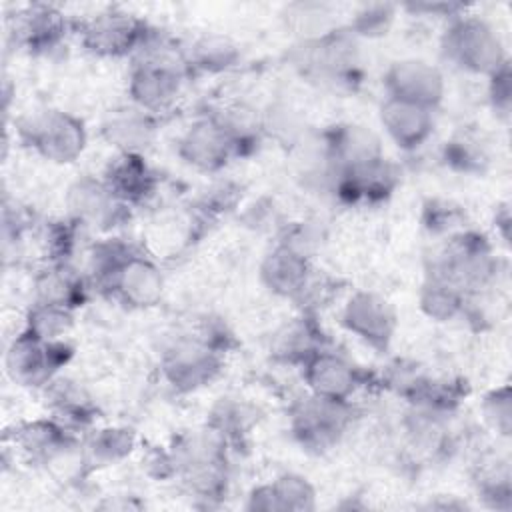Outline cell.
<instances>
[{
    "label": "cell",
    "mask_w": 512,
    "mask_h": 512,
    "mask_svg": "<svg viewBox=\"0 0 512 512\" xmlns=\"http://www.w3.org/2000/svg\"><path fill=\"white\" fill-rule=\"evenodd\" d=\"M428 276L442 278L468 296L496 280L498 258L484 234L460 230L450 234L442 250L434 254Z\"/></svg>",
    "instance_id": "1"
},
{
    "label": "cell",
    "mask_w": 512,
    "mask_h": 512,
    "mask_svg": "<svg viewBox=\"0 0 512 512\" xmlns=\"http://www.w3.org/2000/svg\"><path fill=\"white\" fill-rule=\"evenodd\" d=\"M294 62L304 76L334 88H354L362 78L360 44L346 26L300 40Z\"/></svg>",
    "instance_id": "2"
},
{
    "label": "cell",
    "mask_w": 512,
    "mask_h": 512,
    "mask_svg": "<svg viewBox=\"0 0 512 512\" xmlns=\"http://www.w3.org/2000/svg\"><path fill=\"white\" fill-rule=\"evenodd\" d=\"M440 46L450 64L472 74L492 76L508 62L498 32L480 16L466 12L448 20Z\"/></svg>",
    "instance_id": "3"
},
{
    "label": "cell",
    "mask_w": 512,
    "mask_h": 512,
    "mask_svg": "<svg viewBox=\"0 0 512 512\" xmlns=\"http://www.w3.org/2000/svg\"><path fill=\"white\" fill-rule=\"evenodd\" d=\"M18 138L44 160L70 164L82 156L88 144L84 122L62 110H34L16 122Z\"/></svg>",
    "instance_id": "4"
},
{
    "label": "cell",
    "mask_w": 512,
    "mask_h": 512,
    "mask_svg": "<svg viewBox=\"0 0 512 512\" xmlns=\"http://www.w3.org/2000/svg\"><path fill=\"white\" fill-rule=\"evenodd\" d=\"M224 352L196 334L176 336L160 354V372L176 392H194L210 384L222 370Z\"/></svg>",
    "instance_id": "5"
},
{
    "label": "cell",
    "mask_w": 512,
    "mask_h": 512,
    "mask_svg": "<svg viewBox=\"0 0 512 512\" xmlns=\"http://www.w3.org/2000/svg\"><path fill=\"white\" fill-rule=\"evenodd\" d=\"M352 400H330L306 394L290 408V430L294 438L314 452H324L340 442L352 426Z\"/></svg>",
    "instance_id": "6"
},
{
    "label": "cell",
    "mask_w": 512,
    "mask_h": 512,
    "mask_svg": "<svg viewBox=\"0 0 512 512\" xmlns=\"http://www.w3.org/2000/svg\"><path fill=\"white\" fill-rule=\"evenodd\" d=\"M150 30L146 20L120 8L102 10L78 24L82 46L102 58H134Z\"/></svg>",
    "instance_id": "7"
},
{
    "label": "cell",
    "mask_w": 512,
    "mask_h": 512,
    "mask_svg": "<svg viewBox=\"0 0 512 512\" xmlns=\"http://www.w3.org/2000/svg\"><path fill=\"white\" fill-rule=\"evenodd\" d=\"M72 348L64 340H42L22 330L8 346L4 366L8 376L28 388H44L70 360Z\"/></svg>",
    "instance_id": "8"
},
{
    "label": "cell",
    "mask_w": 512,
    "mask_h": 512,
    "mask_svg": "<svg viewBox=\"0 0 512 512\" xmlns=\"http://www.w3.org/2000/svg\"><path fill=\"white\" fill-rule=\"evenodd\" d=\"M70 218L82 228L110 232L130 218V206L124 204L100 178H78L66 194Z\"/></svg>",
    "instance_id": "9"
},
{
    "label": "cell",
    "mask_w": 512,
    "mask_h": 512,
    "mask_svg": "<svg viewBox=\"0 0 512 512\" xmlns=\"http://www.w3.org/2000/svg\"><path fill=\"white\" fill-rule=\"evenodd\" d=\"M386 98L410 102L436 110L446 94V82L440 68L422 58H402L384 72Z\"/></svg>",
    "instance_id": "10"
},
{
    "label": "cell",
    "mask_w": 512,
    "mask_h": 512,
    "mask_svg": "<svg viewBox=\"0 0 512 512\" xmlns=\"http://www.w3.org/2000/svg\"><path fill=\"white\" fill-rule=\"evenodd\" d=\"M342 324L366 346L384 352L394 338L398 318L386 298L376 292L356 290L344 304Z\"/></svg>",
    "instance_id": "11"
},
{
    "label": "cell",
    "mask_w": 512,
    "mask_h": 512,
    "mask_svg": "<svg viewBox=\"0 0 512 512\" xmlns=\"http://www.w3.org/2000/svg\"><path fill=\"white\" fill-rule=\"evenodd\" d=\"M176 154L184 164L200 172H218L232 158H238L230 136L212 112L184 130L176 142Z\"/></svg>",
    "instance_id": "12"
},
{
    "label": "cell",
    "mask_w": 512,
    "mask_h": 512,
    "mask_svg": "<svg viewBox=\"0 0 512 512\" xmlns=\"http://www.w3.org/2000/svg\"><path fill=\"white\" fill-rule=\"evenodd\" d=\"M302 376L310 394L330 400H352L358 388L364 386V372L328 346L302 364Z\"/></svg>",
    "instance_id": "13"
},
{
    "label": "cell",
    "mask_w": 512,
    "mask_h": 512,
    "mask_svg": "<svg viewBox=\"0 0 512 512\" xmlns=\"http://www.w3.org/2000/svg\"><path fill=\"white\" fill-rule=\"evenodd\" d=\"M162 290L164 278L160 268L140 250H134L120 264L102 292L128 308H150L160 300Z\"/></svg>",
    "instance_id": "14"
},
{
    "label": "cell",
    "mask_w": 512,
    "mask_h": 512,
    "mask_svg": "<svg viewBox=\"0 0 512 512\" xmlns=\"http://www.w3.org/2000/svg\"><path fill=\"white\" fill-rule=\"evenodd\" d=\"M322 158L332 170H346L384 158V150L374 130L362 124H336L322 134Z\"/></svg>",
    "instance_id": "15"
},
{
    "label": "cell",
    "mask_w": 512,
    "mask_h": 512,
    "mask_svg": "<svg viewBox=\"0 0 512 512\" xmlns=\"http://www.w3.org/2000/svg\"><path fill=\"white\" fill-rule=\"evenodd\" d=\"M68 34L66 16L52 4H26L10 18L14 42L34 54L54 50Z\"/></svg>",
    "instance_id": "16"
},
{
    "label": "cell",
    "mask_w": 512,
    "mask_h": 512,
    "mask_svg": "<svg viewBox=\"0 0 512 512\" xmlns=\"http://www.w3.org/2000/svg\"><path fill=\"white\" fill-rule=\"evenodd\" d=\"M398 184V172L396 166L390 164L384 158L356 166L346 170H332V192L348 202V204H360V202H380L386 200Z\"/></svg>",
    "instance_id": "17"
},
{
    "label": "cell",
    "mask_w": 512,
    "mask_h": 512,
    "mask_svg": "<svg viewBox=\"0 0 512 512\" xmlns=\"http://www.w3.org/2000/svg\"><path fill=\"white\" fill-rule=\"evenodd\" d=\"M260 278L272 294L298 300L312 278L310 256L278 240L260 264Z\"/></svg>",
    "instance_id": "18"
},
{
    "label": "cell",
    "mask_w": 512,
    "mask_h": 512,
    "mask_svg": "<svg viewBox=\"0 0 512 512\" xmlns=\"http://www.w3.org/2000/svg\"><path fill=\"white\" fill-rule=\"evenodd\" d=\"M12 442L30 460L40 464H54L70 456L76 448L74 436L56 418H42L20 424L12 432Z\"/></svg>",
    "instance_id": "19"
},
{
    "label": "cell",
    "mask_w": 512,
    "mask_h": 512,
    "mask_svg": "<svg viewBox=\"0 0 512 512\" xmlns=\"http://www.w3.org/2000/svg\"><path fill=\"white\" fill-rule=\"evenodd\" d=\"M380 124L398 148L412 152L432 136L434 110L386 98L380 106Z\"/></svg>",
    "instance_id": "20"
},
{
    "label": "cell",
    "mask_w": 512,
    "mask_h": 512,
    "mask_svg": "<svg viewBox=\"0 0 512 512\" xmlns=\"http://www.w3.org/2000/svg\"><path fill=\"white\" fill-rule=\"evenodd\" d=\"M102 180L130 208L150 200L158 188V176L142 154H118Z\"/></svg>",
    "instance_id": "21"
},
{
    "label": "cell",
    "mask_w": 512,
    "mask_h": 512,
    "mask_svg": "<svg viewBox=\"0 0 512 512\" xmlns=\"http://www.w3.org/2000/svg\"><path fill=\"white\" fill-rule=\"evenodd\" d=\"M158 118L142 108L126 106L110 112L102 122V138L118 150V154H142L154 140Z\"/></svg>",
    "instance_id": "22"
},
{
    "label": "cell",
    "mask_w": 512,
    "mask_h": 512,
    "mask_svg": "<svg viewBox=\"0 0 512 512\" xmlns=\"http://www.w3.org/2000/svg\"><path fill=\"white\" fill-rule=\"evenodd\" d=\"M34 294L36 302L76 312L88 298V280L70 262H46L34 278Z\"/></svg>",
    "instance_id": "23"
},
{
    "label": "cell",
    "mask_w": 512,
    "mask_h": 512,
    "mask_svg": "<svg viewBox=\"0 0 512 512\" xmlns=\"http://www.w3.org/2000/svg\"><path fill=\"white\" fill-rule=\"evenodd\" d=\"M314 496L316 492L308 478L294 472H286L278 476L274 482L254 488L250 494L248 508L266 512L312 510L316 506Z\"/></svg>",
    "instance_id": "24"
},
{
    "label": "cell",
    "mask_w": 512,
    "mask_h": 512,
    "mask_svg": "<svg viewBox=\"0 0 512 512\" xmlns=\"http://www.w3.org/2000/svg\"><path fill=\"white\" fill-rule=\"evenodd\" d=\"M326 346V338L310 314L284 324L272 338L270 352L278 362L302 366L312 354Z\"/></svg>",
    "instance_id": "25"
},
{
    "label": "cell",
    "mask_w": 512,
    "mask_h": 512,
    "mask_svg": "<svg viewBox=\"0 0 512 512\" xmlns=\"http://www.w3.org/2000/svg\"><path fill=\"white\" fill-rule=\"evenodd\" d=\"M186 62L192 72L202 74H222L240 64V46L224 34H202L188 48H184Z\"/></svg>",
    "instance_id": "26"
},
{
    "label": "cell",
    "mask_w": 512,
    "mask_h": 512,
    "mask_svg": "<svg viewBox=\"0 0 512 512\" xmlns=\"http://www.w3.org/2000/svg\"><path fill=\"white\" fill-rule=\"evenodd\" d=\"M44 392L54 412V418L60 420L64 426H84L94 420L96 408L86 390L78 382L64 376H56L44 386Z\"/></svg>",
    "instance_id": "27"
},
{
    "label": "cell",
    "mask_w": 512,
    "mask_h": 512,
    "mask_svg": "<svg viewBox=\"0 0 512 512\" xmlns=\"http://www.w3.org/2000/svg\"><path fill=\"white\" fill-rule=\"evenodd\" d=\"M212 114L230 136L238 156L250 154L264 136L262 114L244 102L228 104Z\"/></svg>",
    "instance_id": "28"
},
{
    "label": "cell",
    "mask_w": 512,
    "mask_h": 512,
    "mask_svg": "<svg viewBox=\"0 0 512 512\" xmlns=\"http://www.w3.org/2000/svg\"><path fill=\"white\" fill-rule=\"evenodd\" d=\"M466 294L454 284L428 276L420 290V308L434 322H448L464 314Z\"/></svg>",
    "instance_id": "29"
},
{
    "label": "cell",
    "mask_w": 512,
    "mask_h": 512,
    "mask_svg": "<svg viewBox=\"0 0 512 512\" xmlns=\"http://www.w3.org/2000/svg\"><path fill=\"white\" fill-rule=\"evenodd\" d=\"M444 160L450 168L464 174H478L488 164L490 156L484 140L470 130L456 132L444 146Z\"/></svg>",
    "instance_id": "30"
},
{
    "label": "cell",
    "mask_w": 512,
    "mask_h": 512,
    "mask_svg": "<svg viewBox=\"0 0 512 512\" xmlns=\"http://www.w3.org/2000/svg\"><path fill=\"white\" fill-rule=\"evenodd\" d=\"M74 324V310L36 302L30 306L26 314V326L30 334L42 338V340H62L64 334L70 332Z\"/></svg>",
    "instance_id": "31"
},
{
    "label": "cell",
    "mask_w": 512,
    "mask_h": 512,
    "mask_svg": "<svg viewBox=\"0 0 512 512\" xmlns=\"http://www.w3.org/2000/svg\"><path fill=\"white\" fill-rule=\"evenodd\" d=\"M136 446V436L126 426L98 430L88 442V456L100 464H112L126 458Z\"/></svg>",
    "instance_id": "32"
},
{
    "label": "cell",
    "mask_w": 512,
    "mask_h": 512,
    "mask_svg": "<svg viewBox=\"0 0 512 512\" xmlns=\"http://www.w3.org/2000/svg\"><path fill=\"white\" fill-rule=\"evenodd\" d=\"M396 10H398V6L388 4V2L364 4V6H360L352 14V18H350L346 28L356 38H380V36H386L388 30L394 24Z\"/></svg>",
    "instance_id": "33"
},
{
    "label": "cell",
    "mask_w": 512,
    "mask_h": 512,
    "mask_svg": "<svg viewBox=\"0 0 512 512\" xmlns=\"http://www.w3.org/2000/svg\"><path fill=\"white\" fill-rule=\"evenodd\" d=\"M264 136L274 138L282 146H294L304 136V120L288 104H274L262 114Z\"/></svg>",
    "instance_id": "34"
},
{
    "label": "cell",
    "mask_w": 512,
    "mask_h": 512,
    "mask_svg": "<svg viewBox=\"0 0 512 512\" xmlns=\"http://www.w3.org/2000/svg\"><path fill=\"white\" fill-rule=\"evenodd\" d=\"M288 20L300 32L302 40H312V38H318V36L338 28L332 22L330 6L318 4V2L290 6L288 8Z\"/></svg>",
    "instance_id": "35"
},
{
    "label": "cell",
    "mask_w": 512,
    "mask_h": 512,
    "mask_svg": "<svg viewBox=\"0 0 512 512\" xmlns=\"http://www.w3.org/2000/svg\"><path fill=\"white\" fill-rule=\"evenodd\" d=\"M78 226L80 224L72 218L54 220L44 226L42 246H44V254H46L48 262H70V256L76 248Z\"/></svg>",
    "instance_id": "36"
},
{
    "label": "cell",
    "mask_w": 512,
    "mask_h": 512,
    "mask_svg": "<svg viewBox=\"0 0 512 512\" xmlns=\"http://www.w3.org/2000/svg\"><path fill=\"white\" fill-rule=\"evenodd\" d=\"M478 494L492 498L494 504L498 498L510 502V466L506 458L488 456L478 466Z\"/></svg>",
    "instance_id": "37"
},
{
    "label": "cell",
    "mask_w": 512,
    "mask_h": 512,
    "mask_svg": "<svg viewBox=\"0 0 512 512\" xmlns=\"http://www.w3.org/2000/svg\"><path fill=\"white\" fill-rule=\"evenodd\" d=\"M482 412L486 422L502 436L510 434L512 426V404H510V388L502 386L492 390L484 402H482Z\"/></svg>",
    "instance_id": "38"
},
{
    "label": "cell",
    "mask_w": 512,
    "mask_h": 512,
    "mask_svg": "<svg viewBox=\"0 0 512 512\" xmlns=\"http://www.w3.org/2000/svg\"><path fill=\"white\" fill-rule=\"evenodd\" d=\"M488 98L496 114L508 118L512 106V82H510V62H506L500 70L488 76Z\"/></svg>",
    "instance_id": "39"
},
{
    "label": "cell",
    "mask_w": 512,
    "mask_h": 512,
    "mask_svg": "<svg viewBox=\"0 0 512 512\" xmlns=\"http://www.w3.org/2000/svg\"><path fill=\"white\" fill-rule=\"evenodd\" d=\"M424 226L430 232H448L452 226H456L462 220V212L448 204V202H440V200H432L426 208H424Z\"/></svg>",
    "instance_id": "40"
}]
</instances>
